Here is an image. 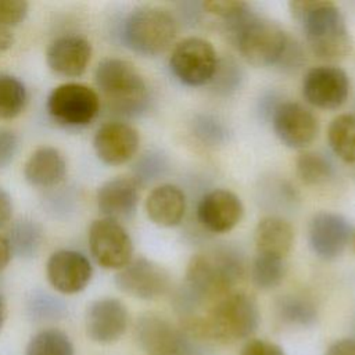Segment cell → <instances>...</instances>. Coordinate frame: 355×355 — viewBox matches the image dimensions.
Returning a JSON list of instances; mask_svg holds the SVG:
<instances>
[{
	"mask_svg": "<svg viewBox=\"0 0 355 355\" xmlns=\"http://www.w3.org/2000/svg\"><path fill=\"white\" fill-rule=\"evenodd\" d=\"M258 324V304L245 293H230L219 298L205 316L197 315L180 322L187 333L207 344H230L248 338Z\"/></svg>",
	"mask_w": 355,
	"mask_h": 355,
	"instance_id": "obj_1",
	"label": "cell"
},
{
	"mask_svg": "<svg viewBox=\"0 0 355 355\" xmlns=\"http://www.w3.org/2000/svg\"><path fill=\"white\" fill-rule=\"evenodd\" d=\"M288 6L302 26L309 50L318 58L338 61L351 53V35L336 3L301 0L290 1Z\"/></svg>",
	"mask_w": 355,
	"mask_h": 355,
	"instance_id": "obj_2",
	"label": "cell"
},
{
	"mask_svg": "<svg viewBox=\"0 0 355 355\" xmlns=\"http://www.w3.org/2000/svg\"><path fill=\"white\" fill-rule=\"evenodd\" d=\"M245 272L243 257L230 247H218L191 257L183 287L202 304L232 293Z\"/></svg>",
	"mask_w": 355,
	"mask_h": 355,
	"instance_id": "obj_3",
	"label": "cell"
},
{
	"mask_svg": "<svg viewBox=\"0 0 355 355\" xmlns=\"http://www.w3.org/2000/svg\"><path fill=\"white\" fill-rule=\"evenodd\" d=\"M94 80L114 114L132 118L148 108V87L132 62L104 58L96 68Z\"/></svg>",
	"mask_w": 355,
	"mask_h": 355,
	"instance_id": "obj_4",
	"label": "cell"
},
{
	"mask_svg": "<svg viewBox=\"0 0 355 355\" xmlns=\"http://www.w3.org/2000/svg\"><path fill=\"white\" fill-rule=\"evenodd\" d=\"M176 33L175 17L168 10L153 6L135 8L122 25L125 46L147 57L164 53L173 43Z\"/></svg>",
	"mask_w": 355,
	"mask_h": 355,
	"instance_id": "obj_5",
	"label": "cell"
},
{
	"mask_svg": "<svg viewBox=\"0 0 355 355\" xmlns=\"http://www.w3.org/2000/svg\"><path fill=\"white\" fill-rule=\"evenodd\" d=\"M230 35L241 57L254 67L279 62L288 43L286 32L277 22L254 12H250Z\"/></svg>",
	"mask_w": 355,
	"mask_h": 355,
	"instance_id": "obj_6",
	"label": "cell"
},
{
	"mask_svg": "<svg viewBox=\"0 0 355 355\" xmlns=\"http://www.w3.org/2000/svg\"><path fill=\"white\" fill-rule=\"evenodd\" d=\"M135 337L147 355H207L209 347L157 313H144L137 319Z\"/></svg>",
	"mask_w": 355,
	"mask_h": 355,
	"instance_id": "obj_7",
	"label": "cell"
},
{
	"mask_svg": "<svg viewBox=\"0 0 355 355\" xmlns=\"http://www.w3.org/2000/svg\"><path fill=\"white\" fill-rule=\"evenodd\" d=\"M47 111L60 125L69 128L86 126L98 115L100 97L86 85L62 83L49 94Z\"/></svg>",
	"mask_w": 355,
	"mask_h": 355,
	"instance_id": "obj_8",
	"label": "cell"
},
{
	"mask_svg": "<svg viewBox=\"0 0 355 355\" xmlns=\"http://www.w3.org/2000/svg\"><path fill=\"white\" fill-rule=\"evenodd\" d=\"M219 58L211 42L190 36L180 40L169 57L172 73L187 86H202L212 80Z\"/></svg>",
	"mask_w": 355,
	"mask_h": 355,
	"instance_id": "obj_9",
	"label": "cell"
},
{
	"mask_svg": "<svg viewBox=\"0 0 355 355\" xmlns=\"http://www.w3.org/2000/svg\"><path fill=\"white\" fill-rule=\"evenodd\" d=\"M89 248L104 269L121 270L133 259V243L126 229L116 220L101 218L89 227Z\"/></svg>",
	"mask_w": 355,
	"mask_h": 355,
	"instance_id": "obj_10",
	"label": "cell"
},
{
	"mask_svg": "<svg viewBox=\"0 0 355 355\" xmlns=\"http://www.w3.org/2000/svg\"><path fill=\"white\" fill-rule=\"evenodd\" d=\"M116 287L139 300H155L166 294L171 288L168 270L144 257L132 259L115 275Z\"/></svg>",
	"mask_w": 355,
	"mask_h": 355,
	"instance_id": "obj_11",
	"label": "cell"
},
{
	"mask_svg": "<svg viewBox=\"0 0 355 355\" xmlns=\"http://www.w3.org/2000/svg\"><path fill=\"white\" fill-rule=\"evenodd\" d=\"M270 118L275 135L290 148H305L318 136L319 122L316 116L300 103H279L272 111Z\"/></svg>",
	"mask_w": 355,
	"mask_h": 355,
	"instance_id": "obj_12",
	"label": "cell"
},
{
	"mask_svg": "<svg viewBox=\"0 0 355 355\" xmlns=\"http://www.w3.org/2000/svg\"><path fill=\"white\" fill-rule=\"evenodd\" d=\"M349 79L345 71L334 65L311 68L302 80V96L320 110L340 108L348 98Z\"/></svg>",
	"mask_w": 355,
	"mask_h": 355,
	"instance_id": "obj_13",
	"label": "cell"
},
{
	"mask_svg": "<svg viewBox=\"0 0 355 355\" xmlns=\"http://www.w3.org/2000/svg\"><path fill=\"white\" fill-rule=\"evenodd\" d=\"M352 237V229L345 216L322 211L312 216L308 226V243L313 254L324 261L338 258Z\"/></svg>",
	"mask_w": 355,
	"mask_h": 355,
	"instance_id": "obj_14",
	"label": "cell"
},
{
	"mask_svg": "<svg viewBox=\"0 0 355 355\" xmlns=\"http://www.w3.org/2000/svg\"><path fill=\"white\" fill-rule=\"evenodd\" d=\"M129 326V312L122 301L105 297L93 301L85 316L86 336L97 344L118 341Z\"/></svg>",
	"mask_w": 355,
	"mask_h": 355,
	"instance_id": "obj_15",
	"label": "cell"
},
{
	"mask_svg": "<svg viewBox=\"0 0 355 355\" xmlns=\"http://www.w3.org/2000/svg\"><path fill=\"white\" fill-rule=\"evenodd\" d=\"M46 275L55 291L61 294H76L90 283L93 268L82 252L58 250L47 259Z\"/></svg>",
	"mask_w": 355,
	"mask_h": 355,
	"instance_id": "obj_16",
	"label": "cell"
},
{
	"mask_svg": "<svg viewBox=\"0 0 355 355\" xmlns=\"http://www.w3.org/2000/svg\"><path fill=\"white\" fill-rule=\"evenodd\" d=\"M140 136L129 123L110 121L103 123L93 139L97 157L107 165H122L130 161L139 150Z\"/></svg>",
	"mask_w": 355,
	"mask_h": 355,
	"instance_id": "obj_17",
	"label": "cell"
},
{
	"mask_svg": "<svg viewBox=\"0 0 355 355\" xmlns=\"http://www.w3.org/2000/svg\"><path fill=\"white\" fill-rule=\"evenodd\" d=\"M244 207L239 196L226 189H215L201 197L197 205V219L209 232L226 233L237 226Z\"/></svg>",
	"mask_w": 355,
	"mask_h": 355,
	"instance_id": "obj_18",
	"label": "cell"
},
{
	"mask_svg": "<svg viewBox=\"0 0 355 355\" xmlns=\"http://www.w3.org/2000/svg\"><path fill=\"white\" fill-rule=\"evenodd\" d=\"M92 57L90 43L78 35L60 36L50 43L46 51V61L49 68L65 78L80 76Z\"/></svg>",
	"mask_w": 355,
	"mask_h": 355,
	"instance_id": "obj_19",
	"label": "cell"
},
{
	"mask_svg": "<svg viewBox=\"0 0 355 355\" xmlns=\"http://www.w3.org/2000/svg\"><path fill=\"white\" fill-rule=\"evenodd\" d=\"M140 186L133 178H114L97 190V207L101 215L116 222L130 219L139 204Z\"/></svg>",
	"mask_w": 355,
	"mask_h": 355,
	"instance_id": "obj_20",
	"label": "cell"
},
{
	"mask_svg": "<svg viewBox=\"0 0 355 355\" xmlns=\"http://www.w3.org/2000/svg\"><path fill=\"white\" fill-rule=\"evenodd\" d=\"M147 216L158 226H178L186 212V196L175 184H159L154 187L146 198Z\"/></svg>",
	"mask_w": 355,
	"mask_h": 355,
	"instance_id": "obj_21",
	"label": "cell"
},
{
	"mask_svg": "<svg viewBox=\"0 0 355 355\" xmlns=\"http://www.w3.org/2000/svg\"><path fill=\"white\" fill-rule=\"evenodd\" d=\"M65 175L64 155L50 146L36 148L24 165V176L35 187H54L64 180Z\"/></svg>",
	"mask_w": 355,
	"mask_h": 355,
	"instance_id": "obj_22",
	"label": "cell"
},
{
	"mask_svg": "<svg viewBox=\"0 0 355 355\" xmlns=\"http://www.w3.org/2000/svg\"><path fill=\"white\" fill-rule=\"evenodd\" d=\"M257 254L286 258L294 243L291 225L280 216H266L261 219L254 232Z\"/></svg>",
	"mask_w": 355,
	"mask_h": 355,
	"instance_id": "obj_23",
	"label": "cell"
},
{
	"mask_svg": "<svg viewBox=\"0 0 355 355\" xmlns=\"http://www.w3.org/2000/svg\"><path fill=\"white\" fill-rule=\"evenodd\" d=\"M276 315L279 320L291 327H312L318 322V308L315 302L304 295L286 294L276 301Z\"/></svg>",
	"mask_w": 355,
	"mask_h": 355,
	"instance_id": "obj_24",
	"label": "cell"
},
{
	"mask_svg": "<svg viewBox=\"0 0 355 355\" xmlns=\"http://www.w3.org/2000/svg\"><path fill=\"white\" fill-rule=\"evenodd\" d=\"M327 140L333 153L348 164H355V114L336 116L327 130Z\"/></svg>",
	"mask_w": 355,
	"mask_h": 355,
	"instance_id": "obj_25",
	"label": "cell"
},
{
	"mask_svg": "<svg viewBox=\"0 0 355 355\" xmlns=\"http://www.w3.org/2000/svg\"><path fill=\"white\" fill-rule=\"evenodd\" d=\"M6 239L10 244L12 255L21 258H32L40 248L43 232L35 220L24 218L12 225L10 234Z\"/></svg>",
	"mask_w": 355,
	"mask_h": 355,
	"instance_id": "obj_26",
	"label": "cell"
},
{
	"mask_svg": "<svg viewBox=\"0 0 355 355\" xmlns=\"http://www.w3.org/2000/svg\"><path fill=\"white\" fill-rule=\"evenodd\" d=\"M25 355H75V348L64 331L58 329H43L26 344Z\"/></svg>",
	"mask_w": 355,
	"mask_h": 355,
	"instance_id": "obj_27",
	"label": "cell"
},
{
	"mask_svg": "<svg viewBox=\"0 0 355 355\" xmlns=\"http://www.w3.org/2000/svg\"><path fill=\"white\" fill-rule=\"evenodd\" d=\"M295 166L298 178L308 186L324 184L334 175L331 161L326 155L316 151H305L300 154Z\"/></svg>",
	"mask_w": 355,
	"mask_h": 355,
	"instance_id": "obj_28",
	"label": "cell"
},
{
	"mask_svg": "<svg viewBox=\"0 0 355 355\" xmlns=\"http://www.w3.org/2000/svg\"><path fill=\"white\" fill-rule=\"evenodd\" d=\"M25 85L10 73H0V119L18 116L26 104Z\"/></svg>",
	"mask_w": 355,
	"mask_h": 355,
	"instance_id": "obj_29",
	"label": "cell"
},
{
	"mask_svg": "<svg viewBox=\"0 0 355 355\" xmlns=\"http://www.w3.org/2000/svg\"><path fill=\"white\" fill-rule=\"evenodd\" d=\"M286 275V262L283 258L257 254L251 265V280L261 290L277 287Z\"/></svg>",
	"mask_w": 355,
	"mask_h": 355,
	"instance_id": "obj_30",
	"label": "cell"
},
{
	"mask_svg": "<svg viewBox=\"0 0 355 355\" xmlns=\"http://www.w3.org/2000/svg\"><path fill=\"white\" fill-rule=\"evenodd\" d=\"M169 168L168 158L159 151L143 154L133 166V179L141 187L162 178Z\"/></svg>",
	"mask_w": 355,
	"mask_h": 355,
	"instance_id": "obj_31",
	"label": "cell"
},
{
	"mask_svg": "<svg viewBox=\"0 0 355 355\" xmlns=\"http://www.w3.org/2000/svg\"><path fill=\"white\" fill-rule=\"evenodd\" d=\"M201 8L223 21L227 32L234 29L250 12V7L244 1H233V0H214L201 3Z\"/></svg>",
	"mask_w": 355,
	"mask_h": 355,
	"instance_id": "obj_32",
	"label": "cell"
},
{
	"mask_svg": "<svg viewBox=\"0 0 355 355\" xmlns=\"http://www.w3.org/2000/svg\"><path fill=\"white\" fill-rule=\"evenodd\" d=\"M241 82V69L232 58L219 60L216 72L209 83L218 94H230L237 90Z\"/></svg>",
	"mask_w": 355,
	"mask_h": 355,
	"instance_id": "obj_33",
	"label": "cell"
},
{
	"mask_svg": "<svg viewBox=\"0 0 355 355\" xmlns=\"http://www.w3.org/2000/svg\"><path fill=\"white\" fill-rule=\"evenodd\" d=\"M193 132L197 139L208 146L222 144L227 137L225 125L211 115H196L193 121Z\"/></svg>",
	"mask_w": 355,
	"mask_h": 355,
	"instance_id": "obj_34",
	"label": "cell"
},
{
	"mask_svg": "<svg viewBox=\"0 0 355 355\" xmlns=\"http://www.w3.org/2000/svg\"><path fill=\"white\" fill-rule=\"evenodd\" d=\"M29 10L26 1L18 0H0V25L12 28L21 24Z\"/></svg>",
	"mask_w": 355,
	"mask_h": 355,
	"instance_id": "obj_35",
	"label": "cell"
},
{
	"mask_svg": "<svg viewBox=\"0 0 355 355\" xmlns=\"http://www.w3.org/2000/svg\"><path fill=\"white\" fill-rule=\"evenodd\" d=\"M240 355H286L282 345L262 340V338H250L240 351Z\"/></svg>",
	"mask_w": 355,
	"mask_h": 355,
	"instance_id": "obj_36",
	"label": "cell"
},
{
	"mask_svg": "<svg viewBox=\"0 0 355 355\" xmlns=\"http://www.w3.org/2000/svg\"><path fill=\"white\" fill-rule=\"evenodd\" d=\"M18 150V137L10 129H0V168L7 166Z\"/></svg>",
	"mask_w": 355,
	"mask_h": 355,
	"instance_id": "obj_37",
	"label": "cell"
},
{
	"mask_svg": "<svg viewBox=\"0 0 355 355\" xmlns=\"http://www.w3.org/2000/svg\"><path fill=\"white\" fill-rule=\"evenodd\" d=\"M37 301H33L32 304V312L36 315V318L47 319V318H55L61 313L60 305H57V301L54 298H50L47 295L36 298Z\"/></svg>",
	"mask_w": 355,
	"mask_h": 355,
	"instance_id": "obj_38",
	"label": "cell"
},
{
	"mask_svg": "<svg viewBox=\"0 0 355 355\" xmlns=\"http://www.w3.org/2000/svg\"><path fill=\"white\" fill-rule=\"evenodd\" d=\"M324 355H355V338L347 337L331 343Z\"/></svg>",
	"mask_w": 355,
	"mask_h": 355,
	"instance_id": "obj_39",
	"label": "cell"
},
{
	"mask_svg": "<svg viewBox=\"0 0 355 355\" xmlns=\"http://www.w3.org/2000/svg\"><path fill=\"white\" fill-rule=\"evenodd\" d=\"M12 215V201L11 197L0 189V227L6 226Z\"/></svg>",
	"mask_w": 355,
	"mask_h": 355,
	"instance_id": "obj_40",
	"label": "cell"
},
{
	"mask_svg": "<svg viewBox=\"0 0 355 355\" xmlns=\"http://www.w3.org/2000/svg\"><path fill=\"white\" fill-rule=\"evenodd\" d=\"M11 248L6 237L0 236V272L4 270V268L8 265L11 259Z\"/></svg>",
	"mask_w": 355,
	"mask_h": 355,
	"instance_id": "obj_41",
	"label": "cell"
},
{
	"mask_svg": "<svg viewBox=\"0 0 355 355\" xmlns=\"http://www.w3.org/2000/svg\"><path fill=\"white\" fill-rule=\"evenodd\" d=\"M14 43V35L10 28L0 25V53L7 51Z\"/></svg>",
	"mask_w": 355,
	"mask_h": 355,
	"instance_id": "obj_42",
	"label": "cell"
},
{
	"mask_svg": "<svg viewBox=\"0 0 355 355\" xmlns=\"http://www.w3.org/2000/svg\"><path fill=\"white\" fill-rule=\"evenodd\" d=\"M6 316H7V309H6V304H4V300L3 297L0 295V331L4 326V322H6Z\"/></svg>",
	"mask_w": 355,
	"mask_h": 355,
	"instance_id": "obj_43",
	"label": "cell"
},
{
	"mask_svg": "<svg viewBox=\"0 0 355 355\" xmlns=\"http://www.w3.org/2000/svg\"><path fill=\"white\" fill-rule=\"evenodd\" d=\"M352 245H354V250H355V233L352 234Z\"/></svg>",
	"mask_w": 355,
	"mask_h": 355,
	"instance_id": "obj_44",
	"label": "cell"
},
{
	"mask_svg": "<svg viewBox=\"0 0 355 355\" xmlns=\"http://www.w3.org/2000/svg\"><path fill=\"white\" fill-rule=\"evenodd\" d=\"M352 330H354V334H355V319H354V322H352ZM355 338V337H354Z\"/></svg>",
	"mask_w": 355,
	"mask_h": 355,
	"instance_id": "obj_45",
	"label": "cell"
}]
</instances>
